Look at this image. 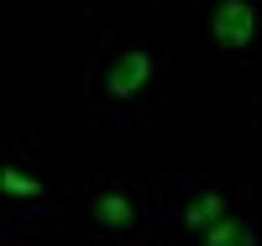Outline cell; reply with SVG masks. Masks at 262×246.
I'll use <instances>...</instances> for the list:
<instances>
[{"mask_svg":"<svg viewBox=\"0 0 262 246\" xmlns=\"http://www.w3.org/2000/svg\"><path fill=\"white\" fill-rule=\"evenodd\" d=\"M210 37L221 42V48H247V42L257 37V11L252 0H221V6L210 11Z\"/></svg>","mask_w":262,"mask_h":246,"instance_id":"cell-1","label":"cell"},{"mask_svg":"<svg viewBox=\"0 0 262 246\" xmlns=\"http://www.w3.org/2000/svg\"><path fill=\"white\" fill-rule=\"evenodd\" d=\"M147 74H152V58H147L142 48H126L111 69H105V95H111V100L142 95V89H147Z\"/></svg>","mask_w":262,"mask_h":246,"instance_id":"cell-2","label":"cell"},{"mask_svg":"<svg viewBox=\"0 0 262 246\" xmlns=\"http://www.w3.org/2000/svg\"><path fill=\"white\" fill-rule=\"evenodd\" d=\"M90 215H95V226H105V231H131L137 215H142V199L131 189H100L95 205H90Z\"/></svg>","mask_w":262,"mask_h":246,"instance_id":"cell-3","label":"cell"},{"mask_svg":"<svg viewBox=\"0 0 262 246\" xmlns=\"http://www.w3.org/2000/svg\"><path fill=\"white\" fill-rule=\"evenodd\" d=\"M226 210H231V205H226V194H221V189H200V194L189 199V210H184V226L205 236L210 226H221V220H226Z\"/></svg>","mask_w":262,"mask_h":246,"instance_id":"cell-4","label":"cell"},{"mask_svg":"<svg viewBox=\"0 0 262 246\" xmlns=\"http://www.w3.org/2000/svg\"><path fill=\"white\" fill-rule=\"evenodd\" d=\"M205 246H257V231L226 215L221 226H210V231H205Z\"/></svg>","mask_w":262,"mask_h":246,"instance_id":"cell-5","label":"cell"},{"mask_svg":"<svg viewBox=\"0 0 262 246\" xmlns=\"http://www.w3.org/2000/svg\"><path fill=\"white\" fill-rule=\"evenodd\" d=\"M6 189L11 194H37V184H32L27 173H16V168H6Z\"/></svg>","mask_w":262,"mask_h":246,"instance_id":"cell-6","label":"cell"}]
</instances>
